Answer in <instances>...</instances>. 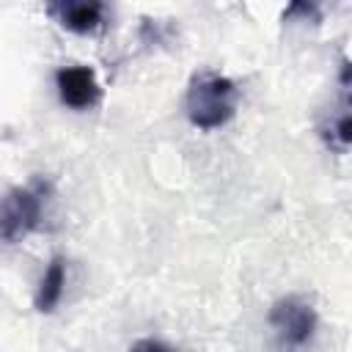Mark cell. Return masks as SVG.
Instances as JSON below:
<instances>
[{
	"instance_id": "obj_1",
	"label": "cell",
	"mask_w": 352,
	"mask_h": 352,
	"mask_svg": "<svg viewBox=\"0 0 352 352\" xmlns=\"http://www.w3.org/2000/svg\"><path fill=\"white\" fill-rule=\"evenodd\" d=\"M236 85L217 72H201L187 88V118L198 129H217L236 113Z\"/></svg>"
},
{
	"instance_id": "obj_2",
	"label": "cell",
	"mask_w": 352,
	"mask_h": 352,
	"mask_svg": "<svg viewBox=\"0 0 352 352\" xmlns=\"http://www.w3.org/2000/svg\"><path fill=\"white\" fill-rule=\"evenodd\" d=\"M47 184L33 182L25 187H14L0 198V236L6 242H16L38 228L44 212Z\"/></svg>"
},
{
	"instance_id": "obj_3",
	"label": "cell",
	"mask_w": 352,
	"mask_h": 352,
	"mask_svg": "<svg viewBox=\"0 0 352 352\" xmlns=\"http://www.w3.org/2000/svg\"><path fill=\"white\" fill-rule=\"evenodd\" d=\"M270 324L275 327V333L280 336L283 344L300 346V344H305L314 336L316 311L311 308V302H305L300 297H283V300H278L272 305Z\"/></svg>"
},
{
	"instance_id": "obj_4",
	"label": "cell",
	"mask_w": 352,
	"mask_h": 352,
	"mask_svg": "<svg viewBox=\"0 0 352 352\" xmlns=\"http://www.w3.org/2000/svg\"><path fill=\"white\" fill-rule=\"evenodd\" d=\"M58 96L72 110H88L102 102V85L88 66H63L55 74Z\"/></svg>"
},
{
	"instance_id": "obj_5",
	"label": "cell",
	"mask_w": 352,
	"mask_h": 352,
	"mask_svg": "<svg viewBox=\"0 0 352 352\" xmlns=\"http://www.w3.org/2000/svg\"><path fill=\"white\" fill-rule=\"evenodd\" d=\"M47 14L72 33H91L104 22V6L96 0H60L50 3Z\"/></svg>"
},
{
	"instance_id": "obj_6",
	"label": "cell",
	"mask_w": 352,
	"mask_h": 352,
	"mask_svg": "<svg viewBox=\"0 0 352 352\" xmlns=\"http://www.w3.org/2000/svg\"><path fill=\"white\" fill-rule=\"evenodd\" d=\"M63 286H66V264H63L60 256H55V258L50 261V267H47L41 283H38V292H36V308H38L41 314H50V311L60 302V297H63Z\"/></svg>"
},
{
	"instance_id": "obj_7",
	"label": "cell",
	"mask_w": 352,
	"mask_h": 352,
	"mask_svg": "<svg viewBox=\"0 0 352 352\" xmlns=\"http://www.w3.org/2000/svg\"><path fill=\"white\" fill-rule=\"evenodd\" d=\"M129 352H176V349H170L168 344L154 341V338H140V341H135V344H132V349H129Z\"/></svg>"
}]
</instances>
